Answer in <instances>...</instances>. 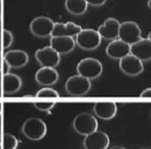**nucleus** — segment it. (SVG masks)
<instances>
[{"label": "nucleus", "mask_w": 151, "mask_h": 149, "mask_svg": "<svg viewBox=\"0 0 151 149\" xmlns=\"http://www.w3.org/2000/svg\"><path fill=\"white\" fill-rule=\"evenodd\" d=\"M14 40L13 34L11 33V31L4 29L3 31V49H8L11 47Z\"/></svg>", "instance_id": "b1692460"}, {"label": "nucleus", "mask_w": 151, "mask_h": 149, "mask_svg": "<svg viewBox=\"0 0 151 149\" xmlns=\"http://www.w3.org/2000/svg\"><path fill=\"white\" fill-rule=\"evenodd\" d=\"M3 59L10 68L19 69L28 64L29 55L23 50H11L5 53Z\"/></svg>", "instance_id": "dca6fc26"}, {"label": "nucleus", "mask_w": 151, "mask_h": 149, "mask_svg": "<svg viewBox=\"0 0 151 149\" xmlns=\"http://www.w3.org/2000/svg\"><path fill=\"white\" fill-rule=\"evenodd\" d=\"M130 54L142 62L149 61L151 60V41L148 38H141L134 44L130 45Z\"/></svg>", "instance_id": "2eb2a0df"}, {"label": "nucleus", "mask_w": 151, "mask_h": 149, "mask_svg": "<svg viewBox=\"0 0 151 149\" xmlns=\"http://www.w3.org/2000/svg\"><path fill=\"white\" fill-rule=\"evenodd\" d=\"M91 88V81L80 74H75L67 79L65 91L71 96H82L88 93Z\"/></svg>", "instance_id": "20e7f679"}, {"label": "nucleus", "mask_w": 151, "mask_h": 149, "mask_svg": "<svg viewBox=\"0 0 151 149\" xmlns=\"http://www.w3.org/2000/svg\"><path fill=\"white\" fill-rule=\"evenodd\" d=\"M110 145V137L104 131L96 130L86 135L83 140L84 149H108Z\"/></svg>", "instance_id": "9d476101"}, {"label": "nucleus", "mask_w": 151, "mask_h": 149, "mask_svg": "<svg viewBox=\"0 0 151 149\" xmlns=\"http://www.w3.org/2000/svg\"><path fill=\"white\" fill-rule=\"evenodd\" d=\"M119 61V66L121 71L127 76L135 77L140 74L144 71L143 62L138 58H136L135 56L132 55V54L124 56V58H122Z\"/></svg>", "instance_id": "6e6552de"}, {"label": "nucleus", "mask_w": 151, "mask_h": 149, "mask_svg": "<svg viewBox=\"0 0 151 149\" xmlns=\"http://www.w3.org/2000/svg\"><path fill=\"white\" fill-rule=\"evenodd\" d=\"M141 38V29L137 23L133 21H125L121 23L119 30V39L129 45H132L139 41Z\"/></svg>", "instance_id": "423d86ee"}, {"label": "nucleus", "mask_w": 151, "mask_h": 149, "mask_svg": "<svg viewBox=\"0 0 151 149\" xmlns=\"http://www.w3.org/2000/svg\"><path fill=\"white\" fill-rule=\"evenodd\" d=\"M107 0H86V2L92 6H102L106 3Z\"/></svg>", "instance_id": "393cba45"}, {"label": "nucleus", "mask_w": 151, "mask_h": 149, "mask_svg": "<svg viewBox=\"0 0 151 149\" xmlns=\"http://www.w3.org/2000/svg\"><path fill=\"white\" fill-rule=\"evenodd\" d=\"M36 96H38V97H58L59 93H58V91H56L55 90H53V88H44L37 93Z\"/></svg>", "instance_id": "4be33fe9"}, {"label": "nucleus", "mask_w": 151, "mask_h": 149, "mask_svg": "<svg viewBox=\"0 0 151 149\" xmlns=\"http://www.w3.org/2000/svg\"><path fill=\"white\" fill-rule=\"evenodd\" d=\"M110 149H125L124 147H122V146H119V145H116V146H113L112 148H110Z\"/></svg>", "instance_id": "cd10ccee"}, {"label": "nucleus", "mask_w": 151, "mask_h": 149, "mask_svg": "<svg viewBox=\"0 0 151 149\" xmlns=\"http://www.w3.org/2000/svg\"><path fill=\"white\" fill-rule=\"evenodd\" d=\"M102 38L98 31L94 29H82L75 37V43L83 50H95L101 45Z\"/></svg>", "instance_id": "39448f33"}, {"label": "nucleus", "mask_w": 151, "mask_h": 149, "mask_svg": "<svg viewBox=\"0 0 151 149\" xmlns=\"http://www.w3.org/2000/svg\"><path fill=\"white\" fill-rule=\"evenodd\" d=\"M0 114H1V104H0Z\"/></svg>", "instance_id": "72a5a7b5"}, {"label": "nucleus", "mask_w": 151, "mask_h": 149, "mask_svg": "<svg viewBox=\"0 0 151 149\" xmlns=\"http://www.w3.org/2000/svg\"><path fill=\"white\" fill-rule=\"evenodd\" d=\"M147 5H148V7L151 8V0H148V2H147Z\"/></svg>", "instance_id": "c756f323"}, {"label": "nucleus", "mask_w": 151, "mask_h": 149, "mask_svg": "<svg viewBox=\"0 0 151 149\" xmlns=\"http://www.w3.org/2000/svg\"><path fill=\"white\" fill-rule=\"evenodd\" d=\"M147 38H148V39H149V40H150V41H151V32H150L149 34H148V37H147Z\"/></svg>", "instance_id": "7c9ffc66"}, {"label": "nucleus", "mask_w": 151, "mask_h": 149, "mask_svg": "<svg viewBox=\"0 0 151 149\" xmlns=\"http://www.w3.org/2000/svg\"><path fill=\"white\" fill-rule=\"evenodd\" d=\"M47 131V124L44 120L38 117L28 118L22 125V133L28 139L38 141L45 136Z\"/></svg>", "instance_id": "f257e3e1"}, {"label": "nucleus", "mask_w": 151, "mask_h": 149, "mask_svg": "<svg viewBox=\"0 0 151 149\" xmlns=\"http://www.w3.org/2000/svg\"><path fill=\"white\" fill-rule=\"evenodd\" d=\"M58 78L59 74L58 71L55 68L50 67H42L37 71L35 76L36 82L40 85H44V87H50V85L56 84Z\"/></svg>", "instance_id": "4468645a"}, {"label": "nucleus", "mask_w": 151, "mask_h": 149, "mask_svg": "<svg viewBox=\"0 0 151 149\" xmlns=\"http://www.w3.org/2000/svg\"><path fill=\"white\" fill-rule=\"evenodd\" d=\"M10 67H9V65L7 64L6 62L4 61V59H3V65H2V71H3V73L4 74H7V73H9V70H10Z\"/></svg>", "instance_id": "bb28decb"}, {"label": "nucleus", "mask_w": 151, "mask_h": 149, "mask_svg": "<svg viewBox=\"0 0 151 149\" xmlns=\"http://www.w3.org/2000/svg\"><path fill=\"white\" fill-rule=\"evenodd\" d=\"M77 74L88 80L98 79L103 73V65L97 59L85 58L78 63L76 67Z\"/></svg>", "instance_id": "7ed1b4c3"}, {"label": "nucleus", "mask_w": 151, "mask_h": 149, "mask_svg": "<svg viewBox=\"0 0 151 149\" xmlns=\"http://www.w3.org/2000/svg\"><path fill=\"white\" fill-rule=\"evenodd\" d=\"M107 56L111 59L121 60L124 56L130 54V45L122 41L121 39H116L111 41L106 48Z\"/></svg>", "instance_id": "f8f14e48"}, {"label": "nucleus", "mask_w": 151, "mask_h": 149, "mask_svg": "<svg viewBox=\"0 0 151 149\" xmlns=\"http://www.w3.org/2000/svg\"><path fill=\"white\" fill-rule=\"evenodd\" d=\"M75 39L72 37H63L56 36L50 37V47L56 51L59 55H65L72 52L75 48Z\"/></svg>", "instance_id": "ddd939ff"}, {"label": "nucleus", "mask_w": 151, "mask_h": 149, "mask_svg": "<svg viewBox=\"0 0 151 149\" xmlns=\"http://www.w3.org/2000/svg\"><path fill=\"white\" fill-rule=\"evenodd\" d=\"M82 30V27L79 25L75 24L73 22H67V23H55L53 26L52 36H63V37H76V35ZM50 36V37H52Z\"/></svg>", "instance_id": "a211bd4d"}, {"label": "nucleus", "mask_w": 151, "mask_h": 149, "mask_svg": "<svg viewBox=\"0 0 151 149\" xmlns=\"http://www.w3.org/2000/svg\"><path fill=\"white\" fill-rule=\"evenodd\" d=\"M141 97H151V88H148L146 90L142 91L140 93Z\"/></svg>", "instance_id": "a878e982"}, {"label": "nucleus", "mask_w": 151, "mask_h": 149, "mask_svg": "<svg viewBox=\"0 0 151 149\" xmlns=\"http://www.w3.org/2000/svg\"><path fill=\"white\" fill-rule=\"evenodd\" d=\"M19 140L10 133L4 134L3 136V149H17Z\"/></svg>", "instance_id": "412c9836"}, {"label": "nucleus", "mask_w": 151, "mask_h": 149, "mask_svg": "<svg viewBox=\"0 0 151 149\" xmlns=\"http://www.w3.org/2000/svg\"><path fill=\"white\" fill-rule=\"evenodd\" d=\"M0 14H1V0H0Z\"/></svg>", "instance_id": "473e14b6"}, {"label": "nucleus", "mask_w": 151, "mask_h": 149, "mask_svg": "<svg viewBox=\"0 0 151 149\" xmlns=\"http://www.w3.org/2000/svg\"><path fill=\"white\" fill-rule=\"evenodd\" d=\"M2 65H3V58H1V54H0V71L2 70Z\"/></svg>", "instance_id": "c85d7f7f"}, {"label": "nucleus", "mask_w": 151, "mask_h": 149, "mask_svg": "<svg viewBox=\"0 0 151 149\" xmlns=\"http://www.w3.org/2000/svg\"><path fill=\"white\" fill-rule=\"evenodd\" d=\"M121 23L116 18H108L103 24L98 28V33L104 40H116L119 38V30Z\"/></svg>", "instance_id": "9b49d317"}, {"label": "nucleus", "mask_w": 151, "mask_h": 149, "mask_svg": "<svg viewBox=\"0 0 151 149\" xmlns=\"http://www.w3.org/2000/svg\"><path fill=\"white\" fill-rule=\"evenodd\" d=\"M72 126L78 134L86 136L98 130L99 123L93 114L82 112L75 116L72 122Z\"/></svg>", "instance_id": "f03ea898"}, {"label": "nucleus", "mask_w": 151, "mask_h": 149, "mask_svg": "<svg viewBox=\"0 0 151 149\" xmlns=\"http://www.w3.org/2000/svg\"><path fill=\"white\" fill-rule=\"evenodd\" d=\"M94 112L96 116L103 120H111L116 116L118 107L113 102H96L94 104Z\"/></svg>", "instance_id": "f3484780"}, {"label": "nucleus", "mask_w": 151, "mask_h": 149, "mask_svg": "<svg viewBox=\"0 0 151 149\" xmlns=\"http://www.w3.org/2000/svg\"><path fill=\"white\" fill-rule=\"evenodd\" d=\"M22 88V80L15 74L7 73L3 77V91L5 94H13Z\"/></svg>", "instance_id": "6ab92c4d"}, {"label": "nucleus", "mask_w": 151, "mask_h": 149, "mask_svg": "<svg viewBox=\"0 0 151 149\" xmlns=\"http://www.w3.org/2000/svg\"><path fill=\"white\" fill-rule=\"evenodd\" d=\"M1 133H2V131H1V128H0V143H1Z\"/></svg>", "instance_id": "2f4dec72"}, {"label": "nucleus", "mask_w": 151, "mask_h": 149, "mask_svg": "<svg viewBox=\"0 0 151 149\" xmlns=\"http://www.w3.org/2000/svg\"><path fill=\"white\" fill-rule=\"evenodd\" d=\"M55 22L47 16H38L32 20L30 24V31L33 35L39 38H47L52 36Z\"/></svg>", "instance_id": "0eeeda50"}, {"label": "nucleus", "mask_w": 151, "mask_h": 149, "mask_svg": "<svg viewBox=\"0 0 151 149\" xmlns=\"http://www.w3.org/2000/svg\"><path fill=\"white\" fill-rule=\"evenodd\" d=\"M65 8L72 15H83L87 11L88 3L86 0H65Z\"/></svg>", "instance_id": "aec40b11"}, {"label": "nucleus", "mask_w": 151, "mask_h": 149, "mask_svg": "<svg viewBox=\"0 0 151 149\" xmlns=\"http://www.w3.org/2000/svg\"><path fill=\"white\" fill-rule=\"evenodd\" d=\"M36 60L42 67L55 68L60 62V55L55 51L50 46L37 50L35 54Z\"/></svg>", "instance_id": "1a4fd4ad"}, {"label": "nucleus", "mask_w": 151, "mask_h": 149, "mask_svg": "<svg viewBox=\"0 0 151 149\" xmlns=\"http://www.w3.org/2000/svg\"><path fill=\"white\" fill-rule=\"evenodd\" d=\"M0 149H1V147H0Z\"/></svg>", "instance_id": "c9c22d12"}, {"label": "nucleus", "mask_w": 151, "mask_h": 149, "mask_svg": "<svg viewBox=\"0 0 151 149\" xmlns=\"http://www.w3.org/2000/svg\"><path fill=\"white\" fill-rule=\"evenodd\" d=\"M140 149H146V148H140Z\"/></svg>", "instance_id": "f704fd0d"}, {"label": "nucleus", "mask_w": 151, "mask_h": 149, "mask_svg": "<svg viewBox=\"0 0 151 149\" xmlns=\"http://www.w3.org/2000/svg\"><path fill=\"white\" fill-rule=\"evenodd\" d=\"M34 107H35L37 110H41V111H45V112H48L52 110L53 107H55V102H35L34 104Z\"/></svg>", "instance_id": "5701e85b"}]
</instances>
